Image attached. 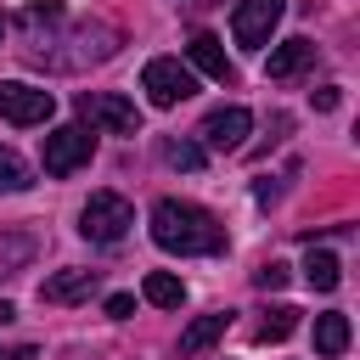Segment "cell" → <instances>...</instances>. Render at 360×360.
<instances>
[{
	"label": "cell",
	"mask_w": 360,
	"mask_h": 360,
	"mask_svg": "<svg viewBox=\"0 0 360 360\" xmlns=\"http://www.w3.org/2000/svg\"><path fill=\"white\" fill-rule=\"evenodd\" d=\"M152 242H158L163 253L202 259V253H225V225H219V214H208L202 202L158 197V202H152Z\"/></svg>",
	"instance_id": "1"
},
{
	"label": "cell",
	"mask_w": 360,
	"mask_h": 360,
	"mask_svg": "<svg viewBox=\"0 0 360 360\" xmlns=\"http://www.w3.org/2000/svg\"><path fill=\"white\" fill-rule=\"evenodd\" d=\"M79 118L90 124V129H107V135H141V112H135V101H124V96H112V90H79Z\"/></svg>",
	"instance_id": "2"
},
{
	"label": "cell",
	"mask_w": 360,
	"mask_h": 360,
	"mask_svg": "<svg viewBox=\"0 0 360 360\" xmlns=\"http://www.w3.org/2000/svg\"><path fill=\"white\" fill-rule=\"evenodd\" d=\"M129 225H135V208H129L118 191H90V202H84V214H79V231H84L90 242H124Z\"/></svg>",
	"instance_id": "3"
},
{
	"label": "cell",
	"mask_w": 360,
	"mask_h": 360,
	"mask_svg": "<svg viewBox=\"0 0 360 360\" xmlns=\"http://www.w3.org/2000/svg\"><path fill=\"white\" fill-rule=\"evenodd\" d=\"M141 90H146L152 107H180L186 96H197V79H191V68L174 62V56H152V62L141 68Z\"/></svg>",
	"instance_id": "4"
},
{
	"label": "cell",
	"mask_w": 360,
	"mask_h": 360,
	"mask_svg": "<svg viewBox=\"0 0 360 360\" xmlns=\"http://www.w3.org/2000/svg\"><path fill=\"white\" fill-rule=\"evenodd\" d=\"M90 158H96V129H84V124L51 129V135H45V152H39L45 174H73V169H84Z\"/></svg>",
	"instance_id": "5"
},
{
	"label": "cell",
	"mask_w": 360,
	"mask_h": 360,
	"mask_svg": "<svg viewBox=\"0 0 360 360\" xmlns=\"http://www.w3.org/2000/svg\"><path fill=\"white\" fill-rule=\"evenodd\" d=\"M51 112H56V96H51V90L22 84V79H6V84H0V118H6V124L28 129V124H45Z\"/></svg>",
	"instance_id": "6"
},
{
	"label": "cell",
	"mask_w": 360,
	"mask_h": 360,
	"mask_svg": "<svg viewBox=\"0 0 360 360\" xmlns=\"http://www.w3.org/2000/svg\"><path fill=\"white\" fill-rule=\"evenodd\" d=\"M281 11H287V0H242V6L231 11V34H236V45L264 51L270 34H276V22H281Z\"/></svg>",
	"instance_id": "7"
},
{
	"label": "cell",
	"mask_w": 360,
	"mask_h": 360,
	"mask_svg": "<svg viewBox=\"0 0 360 360\" xmlns=\"http://www.w3.org/2000/svg\"><path fill=\"white\" fill-rule=\"evenodd\" d=\"M248 129H253V112L248 107H214L208 118H202V152H242V141H248Z\"/></svg>",
	"instance_id": "8"
},
{
	"label": "cell",
	"mask_w": 360,
	"mask_h": 360,
	"mask_svg": "<svg viewBox=\"0 0 360 360\" xmlns=\"http://www.w3.org/2000/svg\"><path fill=\"white\" fill-rule=\"evenodd\" d=\"M186 56H191V68H197V73H208V79H219V84H231V79H236V68H231V56H225V45H219L214 34H197V39L186 45Z\"/></svg>",
	"instance_id": "9"
},
{
	"label": "cell",
	"mask_w": 360,
	"mask_h": 360,
	"mask_svg": "<svg viewBox=\"0 0 360 360\" xmlns=\"http://www.w3.org/2000/svg\"><path fill=\"white\" fill-rule=\"evenodd\" d=\"M96 281H101L96 270H56V276L39 287V298H45V304H79V298L96 292Z\"/></svg>",
	"instance_id": "10"
},
{
	"label": "cell",
	"mask_w": 360,
	"mask_h": 360,
	"mask_svg": "<svg viewBox=\"0 0 360 360\" xmlns=\"http://www.w3.org/2000/svg\"><path fill=\"white\" fill-rule=\"evenodd\" d=\"M309 62H315V39H281V45L270 51L264 73H270V79H298Z\"/></svg>",
	"instance_id": "11"
},
{
	"label": "cell",
	"mask_w": 360,
	"mask_h": 360,
	"mask_svg": "<svg viewBox=\"0 0 360 360\" xmlns=\"http://www.w3.org/2000/svg\"><path fill=\"white\" fill-rule=\"evenodd\" d=\"M225 326H231V315H225V309H214V315H197V321L180 332V354H202L208 343H219V338H225Z\"/></svg>",
	"instance_id": "12"
},
{
	"label": "cell",
	"mask_w": 360,
	"mask_h": 360,
	"mask_svg": "<svg viewBox=\"0 0 360 360\" xmlns=\"http://www.w3.org/2000/svg\"><path fill=\"white\" fill-rule=\"evenodd\" d=\"M34 253H39V242H34L28 231H0V276L28 270V264H34Z\"/></svg>",
	"instance_id": "13"
},
{
	"label": "cell",
	"mask_w": 360,
	"mask_h": 360,
	"mask_svg": "<svg viewBox=\"0 0 360 360\" xmlns=\"http://www.w3.org/2000/svg\"><path fill=\"white\" fill-rule=\"evenodd\" d=\"M315 349H321L326 360H338V354L349 349V315H338V309L315 315Z\"/></svg>",
	"instance_id": "14"
},
{
	"label": "cell",
	"mask_w": 360,
	"mask_h": 360,
	"mask_svg": "<svg viewBox=\"0 0 360 360\" xmlns=\"http://www.w3.org/2000/svg\"><path fill=\"white\" fill-rule=\"evenodd\" d=\"M304 281H309L315 292H332V287L343 281V264H338V253H326V248H309V259H304Z\"/></svg>",
	"instance_id": "15"
},
{
	"label": "cell",
	"mask_w": 360,
	"mask_h": 360,
	"mask_svg": "<svg viewBox=\"0 0 360 360\" xmlns=\"http://www.w3.org/2000/svg\"><path fill=\"white\" fill-rule=\"evenodd\" d=\"M141 292H146V304H158V309H180V298H186V281H180V276H169V270H152Z\"/></svg>",
	"instance_id": "16"
},
{
	"label": "cell",
	"mask_w": 360,
	"mask_h": 360,
	"mask_svg": "<svg viewBox=\"0 0 360 360\" xmlns=\"http://www.w3.org/2000/svg\"><path fill=\"white\" fill-rule=\"evenodd\" d=\"M292 326H298V309H292V304H276V309L259 321V343H281V338H292Z\"/></svg>",
	"instance_id": "17"
},
{
	"label": "cell",
	"mask_w": 360,
	"mask_h": 360,
	"mask_svg": "<svg viewBox=\"0 0 360 360\" xmlns=\"http://www.w3.org/2000/svg\"><path fill=\"white\" fill-rule=\"evenodd\" d=\"M28 186H34V169L11 146H0V191H28Z\"/></svg>",
	"instance_id": "18"
},
{
	"label": "cell",
	"mask_w": 360,
	"mask_h": 360,
	"mask_svg": "<svg viewBox=\"0 0 360 360\" xmlns=\"http://www.w3.org/2000/svg\"><path fill=\"white\" fill-rule=\"evenodd\" d=\"M202 158H208V152H202L197 141H163V163H169V169L197 174V169H202Z\"/></svg>",
	"instance_id": "19"
},
{
	"label": "cell",
	"mask_w": 360,
	"mask_h": 360,
	"mask_svg": "<svg viewBox=\"0 0 360 360\" xmlns=\"http://www.w3.org/2000/svg\"><path fill=\"white\" fill-rule=\"evenodd\" d=\"M253 287H264V292H281V287H287V264H281V259L259 264V270H253Z\"/></svg>",
	"instance_id": "20"
},
{
	"label": "cell",
	"mask_w": 360,
	"mask_h": 360,
	"mask_svg": "<svg viewBox=\"0 0 360 360\" xmlns=\"http://www.w3.org/2000/svg\"><path fill=\"white\" fill-rule=\"evenodd\" d=\"M107 315H112V321L135 315V298H129V292H112V298H107Z\"/></svg>",
	"instance_id": "21"
},
{
	"label": "cell",
	"mask_w": 360,
	"mask_h": 360,
	"mask_svg": "<svg viewBox=\"0 0 360 360\" xmlns=\"http://www.w3.org/2000/svg\"><path fill=\"white\" fill-rule=\"evenodd\" d=\"M315 107H321V112H332V107H338V84H326V90H315Z\"/></svg>",
	"instance_id": "22"
},
{
	"label": "cell",
	"mask_w": 360,
	"mask_h": 360,
	"mask_svg": "<svg viewBox=\"0 0 360 360\" xmlns=\"http://www.w3.org/2000/svg\"><path fill=\"white\" fill-rule=\"evenodd\" d=\"M6 321H17V304H6V298H0V326H6Z\"/></svg>",
	"instance_id": "23"
},
{
	"label": "cell",
	"mask_w": 360,
	"mask_h": 360,
	"mask_svg": "<svg viewBox=\"0 0 360 360\" xmlns=\"http://www.w3.org/2000/svg\"><path fill=\"white\" fill-rule=\"evenodd\" d=\"M6 360H34V349H28V343H22V349H11V354H6Z\"/></svg>",
	"instance_id": "24"
},
{
	"label": "cell",
	"mask_w": 360,
	"mask_h": 360,
	"mask_svg": "<svg viewBox=\"0 0 360 360\" xmlns=\"http://www.w3.org/2000/svg\"><path fill=\"white\" fill-rule=\"evenodd\" d=\"M0 34H6V17H0Z\"/></svg>",
	"instance_id": "25"
},
{
	"label": "cell",
	"mask_w": 360,
	"mask_h": 360,
	"mask_svg": "<svg viewBox=\"0 0 360 360\" xmlns=\"http://www.w3.org/2000/svg\"><path fill=\"white\" fill-rule=\"evenodd\" d=\"M0 360H6V354H0Z\"/></svg>",
	"instance_id": "26"
}]
</instances>
